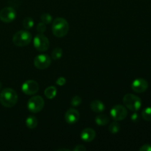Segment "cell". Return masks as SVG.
<instances>
[{
    "label": "cell",
    "mask_w": 151,
    "mask_h": 151,
    "mask_svg": "<svg viewBox=\"0 0 151 151\" xmlns=\"http://www.w3.org/2000/svg\"><path fill=\"white\" fill-rule=\"evenodd\" d=\"M22 25H23V27L25 28V29H31V28L34 26L33 19L30 17H26L23 20Z\"/></svg>",
    "instance_id": "18"
},
{
    "label": "cell",
    "mask_w": 151,
    "mask_h": 151,
    "mask_svg": "<svg viewBox=\"0 0 151 151\" xmlns=\"http://www.w3.org/2000/svg\"><path fill=\"white\" fill-rule=\"evenodd\" d=\"M96 137V133L92 128H86L82 131L81 134V138L83 141L86 142H90L93 141Z\"/></svg>",
    "instance_id": "13"
},
{
    "label": "cell",
    "mask_w": 151,
    "mask_h": 151,
    "mask_svg": "<svg viewBox=\"0 0 151 151\" xmlns=\"http://www.w3.org/2000/svg\"><path fill=\"white\" fill-rule=\"evenodd\" d=\"M57 150H66V151H70L69 149H65V148H60V149H58Z\"/></svg>",
    "instance_id": "29"
},
{
    "label": "cell",
    "mask_w": 151,
    "mask_h": 151,
    "mask_svg": "<svg viewBox=\"0 0 151 151\" xmlns=\"http://www.w3.org/2000/svg\"><path fill=\"white\" fill-rule=\"evenodd\" d=\"M1 88V82H0V88Z\"/></svg>",
    "instance_id": "30"
},
{
    "label": "cell",
    "mask_w": 151,
    "mask_h": 151,
    "mask_svg": "<svg viewBox=\"0 0 151 151\" xmlns=\"http://www.w3.org/2000/svg\"><path fill=\"white\" fill-rule=\"evenodd\" d=\"M82 103V99L79 97V96H75L71 100V105L73 107H77V106H79Z\"/></svg>",
    "instance_id": "23"
},
{
    "label": "cell",
    "mask_w": 151,
    "mask_h": 151,
    "mask_svg": "<svg viewBox=\"0 0 151 151\" xmlns=\"http://www.w3.org/2000/svg\"><path fill=\"white\" fill-rule=\"evenodd\" d=\"M86 150V148L83 145H78L76 147H74L73 149L74 151H84Z\"/></svg>",
    "instance_id": "27"
},
{
    "label": "cell",
    "mask_w": 151,
    "mask_h": 151,
    "mask_svg": "<svg viewBox=\"0 0 151 151\" xmlns=\"http://www.w3.org/2000/svg\"><path fill=\"white\" fill-rule=\"evenodd\" d=\"M140 151H151V145L149 144L144 145L139 148Z\"/></svg>",
    "instance_id": "26"
},
{
    "label": "cell",
    "mask_w": 151,
    "mask_h": 151,
    "mask_svg": "<svg viewBox=\"0 0 151 151\" xmlns=\"http://www.w3.org/2000/svg\"><path fill=\"white\" fill-rule=\"evenodd\" d=\"M39 86L36 81L33 80H28L25 81L22 86V90L27 95H33L38 92Z\"/></svg>",
    "instance_id": "9"
},
{
    "label": "cell",
    "mask_w": 151,
    "mask_h": 151,
    "mask_svg": "<svg viewBox=\"0 0 151 151\" xmlns=\"http://www.w3.org/2000/svg\"><path fill=\"white\" fill-rule=\"evenodd\" d=\"M80 114L77 110L74 109H70L65 114V119L66 122L69 124H75L79 120Z\"/></svg>",
    "instance_id": "12"
},
{
    "label": "cell",
    "mask_w": 151,
    "mask_h": 151,
    "mask_svg": "<svg viewBox=\"0 0 151 151\" xmlns=\"http://www.w3.org/2000/svg\"><path fill=\"white\" fill-rule=\"evenodd\" d=\"M18 102V94L15 90L6 88L0 93V103L6 108H12L16 106Z\"/></svg>",
    "instance_id": "1"
},
{
    "label": "cell",
    "mask_w": 151,
    "mask_h": 151,
    "mask_svg": "<svg viewBox=\"0 0 151 151\" xmlns=\"http://www.w3.org/2000/svg\"><path fill=\"white\" fill-rule=\"evenodd\" d=\"M33 45L38 51H47L50 48V41L47 37L43 35V33H39L35 35L34 38Z\"/></svg>",
    "instance_id": "6"
},
{
    "label": "cell",
    "mask_w": 151,
    "mask_h": 151,
    "mask_svg": "<svg viewBox=\"0 0 151 151\" xmlns=\"http://www.w3.org/2000/svg\"><path fill=\"white\" fill-rule=\"evenodd\" d=\"M131 119H132V120L134 121V122L137 121V119H138V114H134L132 115V116H131Z\"/></svg>",
    "instance_id": "28"
},
{
    "label": "cell",
    "mask_w": 151,
    "mask_h": 151,
    "mask_svg": "<svg viewBox=\"0 0 151 151\" xmlns=\"http://www.w3.org/2000/svg\"><path fill=\"white\" fill-rule=\"evenodd\" d=\"M110 114L114 120L120 121L126 118L128 115V111L126 108L122 105H116L111 109Z\"/></svg>",
    "instance_id": "7"
},
{
    "label": "cell",
    "mask_w": 151,
    "mask_h": 151,
    "mask_svg": "<svg viewBox=\"0 0 151 151\" xmlns=\"http://www.w3.org/2000/svg\"><path fill=\"white\" fill-rule=\"evenodd\" d=\"M34 66L38 69H47L51 65V58L46 54L37 55L33 60Z\"/></svg>",
    "instance_id": "8"
},
{
    "label": "cell",
    "mask_w": 151,
    "mask_h": 151,
    "mask_svg": "<svg viewBox=\"0 0 151 151\" xmlns=\"http://www.w3.org/2000/svg\"><path fill=\"white\" fill-rule=\"evenodd\" d=\"M95 122L98 125H106L109 122V118L106 115L100 114L96 116Z\"/></svg>",
    "instance_id": "17"
},
{
    "label": "cell",
    "mask_w": 151,
    "mask_h": 151,
    "mask_svg": "<svg viewBox=\"0 0 151 151\" xmlns=\"http://www.w3.org/2000/svg\"><path fill=\"white\" fill-rule=\"evenodd\" d=\"M69 29V23L63 18H57L52 22V30L55 36L58 38H62L66 35Z\"/></svg>",
    "instance_id": "2"
},
{
    "label": "cell",
    "mask_w": 151,
    "mask_h": 151,
    "mask_svg": "<svg viewBox=\"0 0 151 151\" xmlns=\"http://www.w3.org/2000/svg\"><path fill=\"white\" fill-rule=\"evenodd\" d=\"M148 88V83L145 79L137 78L133 81L131 84V88L137 93H143Z\"/></svg>",
    "instance_id": "11"
},
{
    "label": "cell",
    "mask_w": 151,
    "mask_h": 151,
    "mask_svg": "<svg viewBox=\"0 0 151 151\" xmlns=\"http://www.w3.org/2000/svg\"><path fill=\"white\" fill-rule=\"evenodd\" d=\"M41 22L44 23L45 24H50L52 21V17L50 14L49 13H43L41 16Z\"/></svg>",
    "instance_id": "22"
},
{
    "label": "cell",
    "mask_w": 151,
    "mask_h": 151,
    "mask_svg": "<svg viewBox=\"0 0 151 151\" xmlns=\"http://www.w3.org/2000/svg\"><path fill=\"white\" fill-rule=\"evenodd\" d=\"M16 16V12L13 7H7L1 9L0 11V19L4 23L12 22Z\"/></svg>",
    "instance_id": "10"
},
{
    "label": "cell",
    "mask_w": 151,
    "mask_h": 151,
    "mask_svg": "<svg viewBox=\"0 0 151 151\" xmlns=\"http://www.w3.org/2000/svg\"><path fill=\"white\" fill-rule=\"evenodd\" d=\"M142 116L145 121H151V107L145 108L142 112Z\"/></svg>",
    "instance_id": "21"
},
{
    "label": "cell",
    "mask_w": 151,
    "mask_h": 151,
    "mask_svg": "<svg viewBox=\"0 0 151 151\" xmlns=\"http://www.w3.org/2000/svg\"><path fill=\"white\" fill-rule=\"evenodd\" d=\"M123 103L129 110L137 111L142 106V100L137 96L132 94H127L123 97Z\"/></svg>",
    "instance_id": "4"
},
{
    "label": "cell",
    "mask_w": 151,
    "mask_h": 151,
    "mask_svg": "<svg viewBox=\"0 0 151 151\" xmlns=\"http://www.w3.org/2000/svg\"><path fill=\"white\" fill-rule=\"evenodd\" d=\"M109 130L111 134H116L120 131V125L118 123L117 121H116V122H114L112 123H111V125H109Z\"/></svg>",
    "instance_id": "20"
},
{
    "label": "cell",
    "mask_w": 151,
    "mask_h": 151,
    "mask_svg": "<svg viewBox=\"0 0 151 151\" xmlns=\"http://www.w3.org/2000/svg\"><path fill=\"white\" fill-rule=\"evenodd\" d=\"M63 55V50L60 47H57V48L54 49L53 51L52 52V58L53 60H58L62 57Z\"/></svg>",
    "instance_id": "19"
},
{
    "label": "cell",
    "mask_w": 151,
    "mask_h": 151,
    "mask_svg": "<svg viewBox=\"0 0 151 151\" xmlns=\"http://www.w3.org/2000/svg\"><path fill=\"white\" fill-rule=\"evenodd\" d=\"M90 107H91V110L93 111L96 112V113L103 112L105 110V109H106V106H105L104 103L98 100H94V101L91 102V104H90Z\"/></svg>",
    "instance_id": "14"
},
{
    "label": "cell",
    "mask_w": 151,
    "mask_h": 151,
    "mask_svg": "<svg viewBox=\"0 0 151 151\" xmlns=\"http://www.w3.org/2000/svg\"><path fill=\"white\" fill-rule=\"evenodd\" d=\"M26 125L29 129H34L38 125V119L34 116H28L26 119Z\"/></svg>",
    "instance_id": "16"
},
{
    "label": "cell",
    "mask_w": 151,
    "mask_h": 151,
    "mask_svg": "<svg viewBox=\"0 0 151 151\" xmlns=\"http://www.w3.org/2000/svg\"><path fill=\"white\" fill-rule=\"evenodd\" d=\"M46 29H47V27H46L45 24L43 23V22L38 24V25H37V31L39 33H44L46 31Z\"/></svg>",
    "instance_id": "24"
},
{
    "label": "cell",
    "mask_w": 151,
    "mask_h": 151,
    "mask_svg": "<svg viewBox=\"0 0 151 151\" xmlns=\"http://www.w3.org/2000/svg\"><path fill=\"white\" fill-rule=\"evenodd\" d=\"M44 95L50 100L55 98L57 95V88L55 86H49L44 91Z\"/></svg>",
    "instance_id": "15"
},
{
    "label": "cell",
    "mask_w": 151,
    "mask_h": 151,
    "mask_svg": "<svg viewBox=\"0 0 151 151\" xmlns=\"http://www.w3.org/2000/svg\"><path fill=\"white\" fill-rule=\"evenodd\" d=\"M32 41V35L26 30H19L14 34L13 42L17 47H26L30 44Z\"/></svg>",
    "instance_id": "3"
},
{
    "label": "cell",
    "mask_w": 151,
    "mask_h": 151,
    "mask_svg": "<svg viewBox=\"0 0 151 151\" xmlns=\"http://www.w3.org/2000/svg\"><path fill=\"white\" fill-rule=\"evenodd\" d=\"M44 106V100L40 96H34L31 97L27 103V109L32 113H38Z\"/></svg>",
    "instance_id": "5"
},
{
    "label": "cell",
    "mask_w": 151,
    "mask_h": 151,
    "mask_svg": "<svg viewBox=\"0 0 151 151\" xmlns=\"http://www.w3.org/2000/svg\"><path fill=\"white\" fill-rule=\"evenodd\" d=\"M66 83V78H63V77H60V78H58L57 79V81H56V84L58 86H63V85H65Z\"/></svg>",
    "instance_id": "25"
}]
</instances>
